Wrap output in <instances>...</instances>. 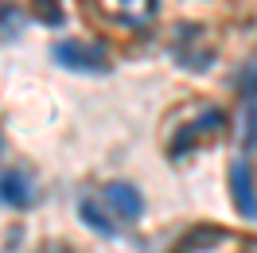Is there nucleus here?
I'll list each match as a JSON object with an SVG mask.
<instances>
[{
  "mask_svg": "<svg viewBox=\"0 0 257 253\" xmlns=\"http://www.w3.org/2000/svg\"><path fill=\"white\" fill-rule=\"evenodd\" d=\"M55 59L74 70H101L105 66V55L94 47H82V43H55Z\"/></svg>",
  "mask_w": 257,
  "mask_h": 253,
  "instance_id": "obj_1",
  "label": "nucleus"
},
{
  "mask_svg": "<svg viewBox=\"0 0 257 253\" xmlns=\"http://www.w3.org/2000/svg\"><path fill=\"white\" fill-rule=\"evenodd\" d=\"M230 183H234V203L245 218H253L257 214V199H253V183H249V168L245 164H234L230 168Z\"/></svg>",
  "mask_w": 257,
  "mask_h": 253,
  "instance_id": "obj_2",
  "label": "nucleus"
},
{
  "mask_svg": "<svg viewBox=\"0 0 257 253\" xmlns=\"http://www.w3.org/2000/svg\"><path fill=\"white\" fill-rule=\"evenodd\" d=\"M0 203H8V206H28L32 203V187H28V179L20 172L0 175Z\"/></svg>",
  "mask_w": 257,
  "mask_h": 253,
  "instance_id": "obj_3",
  "label": "nucleus"
},
{
  "mask_svg": "<svg viewBox=\"0 0 257 253\" xmlns=\"http://www.w3.org/2000/svg\"><path fill=\"white\" fill-rule=\"evenodd\" d=\"M105 199H109L125 218H137L141 210H145V203H141V195H137V187H128V183H109L105 187Z\"/></svg>",
  "mask_w": 257,
  "mask_h": 253,
  "instance_id": "obj_4",
  "label": "nucleus"
},
{
  "mask_svg": "<svg viewBox=\"0 0 257 253\" xmlns=\"http://www.w3.org/2000/svg\"><path fill=\"white\" fill-rule=\"evenodd\" d=\"M82 218L90 222L94 230H101V234H113V226H109V222H105V214H101V210H97L94 203H82Z\"/></svg>",
  "mask_w": 257,
  "mask_h": 253,
  "instance_id": "obj_5",
  "label": "nucleus"
},
{
  "mask_svg": "<svg viewBox=\"0 0 257 253\" xmlns=\"http://www.w3.org/2000/svg\"><path fill=\"white\" fill-rule=\"evenodd\" d=\"M245 141L257 144V94L249 97V133H245Z\"/></svg>",
  "mask_w": 257,
  "mask_h": 253,
  "instance_id": "obj_6",
  "label": "nucleus"
},
{
  "mask_svg": "<svg viewBox=\"0 0 257 253\" xmlns=\"http://www.w3.org/2000/svg\"><path fill=\"white\" fill-rule=\"evenodd\" d=\"M222 121V113H203V129H210V125H218Z\"/></svg>",
  "mask_w": 257,
  "mask_h": 253,
  "instance_id": "obj_7",
  "label": "nucleus"
}]
</instances>
